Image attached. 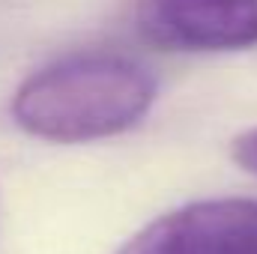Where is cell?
Returning a JSON list of instances; mask_svg holds the SVG:
<instances>
[{
  "mask_svg": "<svg viewBox=\"0 0 257 254\" xmlns=\"http://www.w3.org/2000/svg\"><path fill=\"white\" fill-rule=\"evenodd\" d=\"M156 75L128 54L75 51L30 72L12 93V123L48 144L120 138L156 105Z\"/></svg>",
  "mask_w": 257,
  "mask_h": 254,
  "instance_id": "6da1fadb",
  "label": "cell"
},
{
  "mask_svg": "<svg viewBox=\"0 0 257 254\" xmlns=\"http://www.w3.org/2000/svg\"><path fill=\"white\" fill-rule=\"evenodd\" d=\"M114 254H257V200L206 197L174 206Z\"/></svg>",
  "mask_w": 257,
  "mask_h": 254,
  "instance_id": "7a4b0ae2",
  "label": "cell"
},
{
  "mask_svg": "<svg viewBox=\"0 0 257 254\" xmlns=\"http://www.w3.org/2000/svg\"><path fill=\"white\" fill-rule=\"evenodd\" d=\"M135 24L162 51H248L257 45V0H141Z\"/></svg>",
  "mask_w": 257,
  "mask_h": 254,
  "instance_id": "3957f363",
  "label": "cell"
},
{
  "mask_svg": "<svg viewBox=\"0 0 257 254\" xmlns=\"http://www.w3.org/2000/svg\"><path fill=\"white\" fill-rule=\"evenodd\" d=\"M230 159L245 171L257 177V126L239 132L233 141H230Z\"/></svg>",
  "mask_w": 257,
  "mask_h": 254,
  "instance_id": "277c9868",
  "label": "cell"
}]
</instances>
